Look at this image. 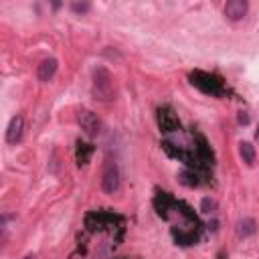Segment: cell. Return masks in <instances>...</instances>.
<instances>
[{
    "instance_id": "obj_9",
    "label": "cell",
    "mask_w": 259,
    "mask_h": 259,
    "mask_svg": "<svg viewBox=\"0 0 259 259\" xmlns=\"http://www.w3.org/2000/svg\"><path fill=\"white\" fill-rule=\"evenodd\" d=\"M93 154V146L91 144H85V142H77V164L79 166H85L89 162Z\"/></svg>"
},
{
    "instance_id": "obj_1",
    "label": "cell",
    "mask_w": 259,
    "mask_h": 259,
    "mask_svg": "<svg viewBox=\"0 0 259 259\" xmlns=\"http://www.w3.org/2000/svg\"><path fill=\"white\" fill-rule=\"evenodd\" d=\"M91 93L97 101H111L115 99V81L111 73L105 67H97L93 71V83H91Z\"/></svg>"
},
{
    "instance_id": "obj_5",
    "label": "cell",
    "mask_w": 259,
    "mask_h": 259,
    "mask_svg": "<svg viewBox=\"0 0 259 259\" xmlns=\"http://www.w3.org/2000/svg\"><path fill=\"white\" fill-rule=\"evenodd\" d=\"M158 125L162 132H176L180 127V121L170 107H160L158 109Z\"/></svg>"
},
{
    "instance_id": "obj_8",
    "label": "cell",
    "mask_w": 259,
    "mask_h": 259,
    "mask_svg": "<svg viewBox=\"0 0 259 259\" xmlns=\"http://www.w3.org/2000/svg\"><path fill=\"white\" fill-rule=\"evenodd\" d=\"M57 67H59V63H57V59H45L40 65H38V69H36V77L40 79V81H51L53 77H55V73H57Z\"/></svg>"
},
{
    "instance_id": "obj_14",
    "label": "cell",
    "mask_w": 259,
    "mask_h": 259,
    "mask_svg": "<svg viewBox=\"0 0 259 259\" xmlns=\"http://www.w3.org/2000/svg\"><path fill=\"white\" fill-rule=\"evenodd\" d=\"M214 208V200H210V198H202V210L204 212H210Z\"/></svg>"
},
{
    "instance_id": "obj_16",
    "label": "cell",
    "mask_w": 259,
    "mask_h": 259,
    "mask_svg": "<svg viewBox=\"0 0 259 259\" xmlns=\"http://www.w3.org/2000/svg\"><path fill=\"white\" fill-rule=\"evenodd\" d=\"M24 259H36V257H34V255H26Z\"/></svg>"
},
{
    "instance_id": "obj_10",
    "label": "cell",
    "mask_w": 259,
    "mask_h": 259,
    "mask_svg": "<svg viewBox=\"0 0 259 259\" xmlns=\"http://www.w3.org/2000/svg\"><path fill=\"white\" fill-rule=\"evenodd\" d=\"M239 156L243 158V162L247 166H253L255 164V148L249 142H241L239 144Z\"/></svg>"
},
{
    "instance_id": "obj_2",
    "label": "cell",
    "mask_w": 259,
    "mask_h": 259,
    "mask_svg": "<svg viewBox=\"0 0 259 259\" xmlns=\"http://www.w3.org/2000/svg\"><path fill=\"white\" fill-rule=\"evenodd\" d=\"M188 79H190V83H192L196 89H200L202 93L217 95V97L225 93V85H223V81H221L219 77L210 75V73H204V71H192V73L188 75Z\"/></svg>"
},
{
    "instance_id": "obj_3",
    "label": "cell",
    "mask_w": 259,
    "mask_h": 259,
    "mask_svg": "<svg viewBox=\"0 0 259 259\" xmlns=\"http://www.w3.org/2000/svg\"><path fill=\"white\" fill-rule=\"evenodd\" d=\"M101 190L105 194H115L119 190V168L117 162L107 158L103 164V172H101Z\"/></svg>"
},
{
    "instance_id": "obj_6",
    "label": "cell",
    "mask_w": 259,
    "mask_h": 259,
    "mask_svg": "<svg viewBox=\"0 0 259 259\" xmlns=\"http://www.w3.org/2000/svg\"><path fill=\"white\" fill-rule=\"evenodd\" d=\"M247 8H249V4H247L245 0H229V2L225 4V16H227L229 20L237 22V20H241V18L247 14Z\"/></svg>"
},
{
    "instance_id": "obj_13",
    "label": "cell",
    "mask_w": 259,
    "mask_h": 259,
    "mask_svg": "<svg viewBox=\"0 0 259 259\" xmlns=\"http://www.w3.org/2000/svg\"><path fill=\"white\" fill-rule=\"evenodd\" d=\"M71 8H73V12L83 14V12H89L91 4H89V2H73V4H71Z\"/></svg>"
},
{
    "instance_id": "obj_17",
    "label": "cell",
    "mask_w": 259,
    "mask_h": 259,
    "mask_svg": "<svg viewBox=\"0 0 259 259\" xmlns=\"http://www.w3.org/2000/svg\"><path fill=\"white\" fill-rule=\"evenodd\" d=\"M255 136H257V140H259V127H257V134H255Z\"/></svg>"
},
{
    "instance_id": "obj_15",
    "label": "cell",
    "mask_w": 259,
    "mask_h": 259,
    "mask_svg": "<svg viewBox=\"0 0 259 259\" xmlns=\"http://www.w3.org/2000/svg\"><path fill=\"white\" fill-rule=\"evenodd\" d=\"M239 121H241V123H247V121H249V115L241 111V115H239Z\"/></svg>"
},
{
    "instance_id": "obj_4",
    "label": "cell",
    "mask_w": 259,
    "mask_h": 259,
    "mask_svg": "<svg viewBox=\"0 0 259 259\" xmlns=\"http://www.w3.org/2000/svg\"><path fill=\"white\" fill-rule=\"evenodd\" d=\"M77 119H79L81 130H83L89 138H93V136H97V134L101 132V121H99V117H97L93 111H89V109H81Z\"/></svg>"
},
{
    "instance_id": "obj_12",
    "label": "cell",
    "mask_w": 259,
    "mask_h": 259,
    "mask_svg": "<svg viewBox=\"0 0 259 259\" xmlns=\"http://www.w3.org/2000/svg\"><path fill=\"white\" fill-rule=\"evenodd\" d=\"M178 182L184 184V186H198V176L194 172H190V170H182L178 174Z\"/></svg>"
},
{
    "instance_id": "obj_11",
    "label": "cell",
    "mask_w": 259,
    "mask_h": 259,
    "mask_svg": "<svg viewBox=\"0 0 259 259\" xmlns=\"http://www.w3.org/2000/svg\"><path fill=\"white\" fill-rule=\"evenodd\" d=\"M255 231H257V223L253 219H243V221L237 223V235L239 237H249Z\"/></svg>"
},
{
    "instance_id": "obj_7",
    "label": "cell",
    "mask_w": 259,
    "mask_h": 259,
    "mask_svg": "<svg viewBox=\"0 0 259 259\" xmlns=\"http://www.w3.org/2000/svg\"><path fill=\"white\" fill-rule=\"evenodd\" d=\"M22 130H24V119H22L20 115H14V117L10 119V123H8V127H6V142H8V144L20 142Z\"/></svg>"
}]
</instances>
